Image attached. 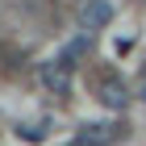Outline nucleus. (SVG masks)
I'll return each instance as SVG.
<instances>
[{
    "label": "nucleus",
    "mask_w": 146,
    "mask_h": 146,
    "mask_svg": "<svg viewBox=\"0 0 146 146\" xmlns=\"http://www.w3.org/2000/svg\"><path fill=\"white\" fill-rule=\"evenodd\" d=\"M96 100H100L104 109H117V113H121L125 104H129V92H125V84L117 75H104L100 84H96Z\"/></svg>",
    "instance_id": "7ed1b4c3"
},
{
    "label": "nucleus",
    "mask_w": 146,
    "mask_h": 146,
    "mask_svg": "<svg viewBox=\"0 0 146 146\" xmlns=\"http://www.w3.org/2000/svg\"><path fill=\"white\" fill-rule=\"evenodd\" d=\"M109 21H113V4L109 0H88V4L79 9V29H84V34H96V29H104Z\"/></svg>",
    "instance_id": "f03ea898"
},
{
    "label": "nucleus",
    "mask_w": 146,
    "mask_h": 146,
    "mask_svg": "<svg viewBox=\"0 0 146 146\" xmlns=\"http://www.w3.org/2000/svg\"><path fill=\"white\" fill-rule=\"evenodd\" d=\"M138 96H142V100H146V79H142V88H138Z\"/></svg>",
    "instance_id": "423d86ee"
},
{
    "label": "nucleus",
    "mask_w": 146,
    "mask_h": 146,
    "mask_svg": "<svg viewBox=\"0 0 146 146\" xmlns=\"http://www.w3.org/2000/svg\"><path fill=\"white\" fill-rule=\"evenodd\" d=\"M71 71H75V63H71L67 54H58V58H50V63H42V84L54 96H67L71 92Z\"/></svg>",
    "instance_id": "f257e3e1"
},
{
    "label": "nucleus",
    "mask_w": 146,
    "mask_h": 146,
    "mask_svg": "<svg viewBox=\"0 0 146 146\" xmlns=\"http://www.w3.org/2000/svg\"><path fill=\"white\" fill-rule=\"evenodd\" d=\"M17 134H25V138H29V142H42V125H21Z\"/></svg>",
    "instance_id": "39448f33"
},
{
    "label": "nucleus",
    "mask_w": 146,
    "mask_h": 146,
    "mask_svg": "<svg viewBox=\"0 0 146 146\" xmlns=\"http://www.w3.org/2000/svg\"><path fill=\"white\" fill-rule=\"evenodd\" d=\"M121 134H125L121 125L96 121V125H84V129H79V142H75V146H109V142H117Z\"/></svg>",
    "instance_id": "20e7f679"
}]
</instances>
